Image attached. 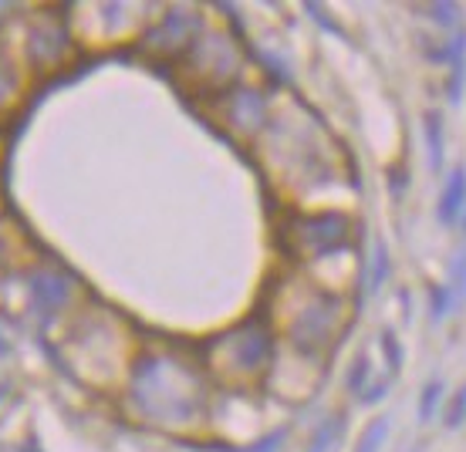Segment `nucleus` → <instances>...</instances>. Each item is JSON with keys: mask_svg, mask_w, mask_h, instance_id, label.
<instances>
[{"mask_svg": "<svg viewBox=\"0 0 466 452\" xmlns=\"http://www.w3.org/2000/svg\"><path fill=\"white\" fill-rule=\"evenodd\" d=\"M284 439H288V429H278V432H270V436H264L260 442H254V446L244 452H278L280 446H284Z\"/></svg>", "mask_w": 466, "mask_h": 452, "instance_id": "nucleus-17", "label": "nucleus"}, {"mask_svg": "<svg viewBox=\"0 0 466 452\" xmlns=\"http://www.w3.org/2000/svg\"><path fill=\"white\" fill-rule=\"evenodd\" d=\"M463 422H466V385L453 395V402H450V412H446V429H456V426H463Z\"/></svg>", "mask_w": 466, "mask_h": 452, "instance_id": "nucleus-16", "label": "nucleus"}, {"mask_svg": "<svg viewBox=\"0 0 466 452\" xmlns=\"http://www.w3.org/2000/svg\"><path fill=\"white\" fill-rule=\"evenodd\" d=\"M304 11L311 14V17H315L318 24H325V31H331V35H341V31H339V24L331 21V17H328V14L321 11V7H315V4H308V7H304Z\"/></svg>", "mask_w": 466, "mask_h": 452, "instance_id": "nucleus-19", "label": "nucleus"}, {"mask_svg": "<svg viewBox=\"0 0 466 452\" xmlns=\"http://www.w3.org/2000/svg\"><path fill=\"white\" fill-rule=\"evenodd\" d=\"M382 345H385V355H389V371L396 375V371L402 368V355H399L396 335H392V331H382Z\"/></svg>", "mask_w": 466, "mask_h": 452, "instance_id": "nucleus-18", "label": "nucleus"}, {"mask_svg": "<svg viewBox=\"0 0 466 452\" xmlns=\"http://www.w3.org/2000/svg\"><path fill=\"white\" fill-rule=\"evenodd\" d=\"M341 436H345V416H331L325 418L321 426H318V432L311 436V442H308V449L304 452H335L339 449Z\"/></svg>", "mask_w": 466, "mask_h": 452, "instance_id": "nucleus-9", "label": "nucleus"}, {"mask_svg": "<svg viewBox=\"0 0 466 452\" xmlns=\"http://www.w3.org/2000/svg\"><path fill=\"white\" fill-rule=\"evenodd\" d=\"M280 240L288 250L304 256H328L351 240V220L341 213H311L291 216L280 226Z\"/></svg>", "mask_w": 466, "mask_h": 452, "instance_id": "nucleus-4", "label": "nucleus"}, {"mask_svg": "<svg viewBox=\"0 0 466 452\" xmlns=\"http://www.w3.org/2000/svg\"><path fill=\"white\" fill-rule=\"evenodd\" d=\"M446 294H450V304H453V311H460L466 301V246L456 254L453 260V277H450V287H446Z\"/></svg>", "mask_w": 466, "mask_h": 452, "instance_id": "nucleus-11", "label": "nucleus"}, {"mask_svg": "<svg viewBox=\"0 0 466 452\" xmlns=\"http://www.w3.org/2000/svg\"><path fill=\"white\" fill-rule=\"evenodd\" d=\"M436 61H446L450 65V85H446V98L450 102H460L466 88V27H456L450 45L443 47V55Z\"/></svg>", "mask_w": 466, "mask_h": 452, "instance_id": "nucleus-6", "label": "nucleus"}, {"mask_svg": "<svg viewBox=\"0 0 466 452\" xmlns=\"http://www.w3.org/2000/svg\"><path fill=\"white\" fill-rule=\"evenodd\" d=\"M426 14H430L440 27H450V31L463 27V7H460V4H430Z\"/></svg>", "mask_w": 466, "mask_h": 452, "instance_id": "nucleus-13", "label": "nucleus"}, {"mask_svg": "<svg viewBox=\"0 0 466 452\" xmlns=\"http://www.w3.org/2000/svg\"><path fill=\"white\" fill-rule=\"evenodd\" d=\"M440 402H443V382H440V378H432V382L422 388V398H420V418L422 422H430V418L436 416Z\"/></svg>", "mask_w": 466, "mask_h": 452, "instance_id": "nucleus-14", "label": "nucleus"}, {"mask_svg": "<svg viewBox=\"0 0 466 452\" xmlns=\"http://www.w3.org/2000/svg\"><path fill=\"white\" fill-rule=\"evenodd\" d=\"M463 216H466V209H463ZM460 223H463V230H466V220H460Z\"/></svg>", "mask_w": 466, "mask_h": 452, "instance_id": "nucleus-20", "label": "nucleus"}, {"mask_svg": "<svg viewBox=\"0 0 466 452\" xmlns=\"http://www.w3.org/2000/svg\"><path fill=\"white\" fill-rule=\"evenodd\" d=\"M365 382H369V355L361 351L359 358L351 361L349 368V378H345V385H349V392H365Z\"/></svg>", "mask_w": 466, "mask_h": 452, "instance_id": "nucleus-15", "label": "nucleus"}, {"mask_svg": "<svg viewBox=\"0 0 466 452\" xmlns=\"http://www.w3.org/2000/svg\"><path fill=\"white\" fill-rule=\"evenodd\" d=\"M227 122L230 128L237 132H257V128L264 126V118H268V102H264V95L254 92V88H237V92L227 98Z\"/></svg>", "mask_w": 466, "mask_h": 452, "instance_id": "nucleus-5", "label": "nucleus"}, {"mask_svg": "<svg viewBox=\"0 0 466 452\" xmlns=\"http://www.w3.org/2000/svg\"><path fill=\"white\" fill-rule=\"evenodd\" d=\"M385 439H389V418H375L369 429L361 432L359 446H355V452H382Z\"/></svg>", "mask_w": 466, "mask_h": 452, "instance_id": "nucleus-12", "label": "nucleus"}, {"mask_svg": "<svg viewBox=\"0 0 466 452\" xmlns=\"http://www.w3.org/2000/svg\"><path fill=\"white\" fill-rule=\"evenodd\" d=\"M389 274H392V256H389V246H385V240H375L372 264H369V280H365V290H369V297H375V294L385 287Z\"/></svg>", "mask_w": 466, "mask_h": 452, "instance_id": "nucleus-10", "label": "nucleus"}, {"mask_svg": "<svg viewBox=\"0 0 466 452\" xmlns=\"http://www.w3.org/2000/svg\"><path fill=\"white\" fill-rule=\"evenodd\" d=\"M270 358H274V337L264 317H250L244 325L223 331L210 345V368L217 371V378L230 385L260 378L270 368Z\"/></svg>", "mask_w": 466, "mask_h": 452, "instance_id": "nucleus-2", "label": "nucleus"}, {"mask_svg": "<svg viewBox=\"0 0 466 452\" xmlns=\"http://www.w3.org/2000/svg\"><path fill=\"white\" fill-rule=\"evenodd\" d=\"M466 209V166H456L453 173L446 176V189L440 196V206H436V216L443 226H456L463 220Z\"/></svg>", "mask_w": 466, "mask_h": 452, "instance_id": "nucleus-7", "label": "nucleus"}, {"mask_svg": "<svg viewBox=\"0 0 466 452\" xmlns=\"http://www.w3.org/2000/svg\"><path fill=\"white\" fill-rule=\"evenodd\" d=\"M422 126H426V149H430V166L436 169V173H440V169H443V159H446L443 116H440V112H426Z\"/></svg>", "mask_w": 466, "mask_h": 452, "instance_id": "nucleus-8", "label": "nucleus"}, {"mask_svg": "<svg viewBox=\"0 0 466 452\" xmlns=\"http://www.w3.org/2000/svg\"><path fill=\"white\" fill-rule=\"evenodd\" d=\"M210 385L183 351H142L132 365L128 408L142 426L163 432L197 429L207 412Z\"/></svg>", "mask_w": 466, "mask_h": 452, "instance_id": "nucleus-1", "label": "nucleus"}, {"mask_svg": "<svg viewBox=\"0 0 466 452\" xmlns=\"http://www.w3.org/2000/svg\"><path fill=\"white\" fill-rule=\"evenodd\" d=\"M345 304L339 297H328L321 290H304L298 294V301L291 307V325H288V335L301 351H328L341 335V325H345Z\"/></svg>", "mask_w": 466, "mask_h": 452, "instance_id": "nucleus-3", "label": "nucleus"}]
</instances>
